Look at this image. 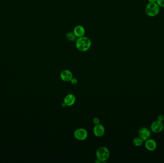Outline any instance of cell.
<instances>
[{
  "mask_svg": "<svg viewBox=\"0 0 164 163\" xmlns=\"http://www.w3.org/2000/svg\"><path fill=\"white\" fill-rule=\"evenodd\" d=\"M145 11L148 17H156L159 12L160 7L156 3H149L145 7Z\"/></svg>",
  "mask_w": 164,
  "mask_h": 163,
  "instance_id": "2",
  "label": "cell"
},
{
  "mask_svg": "<svg viewBox=\"0 0 164 163\" xmlns=\"http://www.w3.org/2000/svg\"><path fill=\"white\" fill-rule=\"evenodd\" d=\"M144 142L143 140L140 137H138L135 138L133 140V144L134 146H140L142 145Z\"/></svg>",
  "mask_w": 164,
  "mask_h": 163,
  "instance_id": "12",
  "label": "cell"
},
{
  "mask_svg": "<svg viewBox=\"0 0 164 163\" xmlns=\"http://www.w3.org/2000/svg\"><path fill=\"white\" fill-rule=\"evenodd\" d=\"M149 3H156L157 0H147Z\"/></svg>",
  "mask_w": 164,
  "mask_h": 163,
  "instance_id": "18",
  "label": "cell"
},
{
  "mask_svg": "<svg viewBox=\"0 0 164 163\" xmlns=\"http://www.w3.org/2000/svg\"><path fill=\"white\" fill-rule=\"evenodd\" d=\"M66 106H66L65 104V103L63 102V103L62 104V107H66Z\"/></svg>",
  "mask_w": 164,
  "mask_h": 163,
  "instance_id": "19",
  "label": "cell"
},
{
  "mask_svg": "<svg viewBox=\"0 0 164 163\" xmlns=\"http://www.w3.org/2000/svg\"><path fill=\"white\" fill-rule=\"evenodd\" d=\"M139 135L142 139L144 141H146V140L150 138L151 135L150 131L146 127H142L140 128L138 132Z\"/></svg>",
  "mask_w": 164,
  "mask_h": 163,
  "instance_id": "6",
  "label": "cell"
},
{
  "mask_svg": "<svg viewBox=\"0 0 164 163\" xmlns=\"http://www.w3.org/2000/svg\"><path fill=\"white\" fill-rule=\"evenodd\" d=\"M157 119L159 121H161V122H163L164 120V116L163 115H161L160 114L158 116V118H157Z\"/></svg>",
  "mask_w": 164,
  "mask_h": 163,
  "instance_id": "17",
  "label": "cell"
},
{
  "mask_svg": "<svg viewBox=\"0 0 164 163\" xmlns=\"http://www.w3.org/2000/svg\"><path fill=\"white\" fill-rule=\"evenodd\" d=\"M91 41L87 37H83L78 38L76 41V46L78 50L82 52L88 51L90 48Z\"/></svg>",
  "mask_w": 164,
  "mask_h": 163,
  "instance_id": "1",
  "label": "cell"
},
{
  "mask_svg": "<svg viewBox=\"0 0 164 163\" xmlns=\"http://www.w3.org/2000/svg\"><path fill=\"white\" fill-rule=\"evenodd\" d=\"M74 33L76 37H77L78 38L83 37L85 34V28L81 26H76L74 28Z\"/></svg>",
  "mask_w": 164,
  "mask_h": 163,
  "instance_id": "11",
  "label": "cell"
},
{
  "mask_svg": "<svg viewBox=\"0 0 164 163\" xmlns=\"http://www.w3.org/2000/svg\"><path fill=\"white\" fill-rule=\"evenodd\" d=\"M88 133L86 130L83 128H79L74 132V136L80 141H83L88 137Z\"/></svg>",
  "mask_w": 164,
  "mask_h": 163,
  "instance_id": "4",
  "label": "cell"
},
{
  "mask_svg": "<svg viewBox=\"0 0 164 163\" xmlns=\"http://www.w3.org/2000/svg\"><path fill=\"white\" fill-rule=\"evenodd\" d=\"M70 82H71L72 84L75 85L76 84L77 82H78V80L76 78L73 77V78L71 80V81H70Z\"/></svg>",
  "mask_w": 164,
  "mask_h": 163,
  "instance_id": "16",
  "label": "cell"
},
{
  "mask_svg": "<svg viewBox=\"0 0 164 163\" xmlns=\"http://www.w3.org/2000/svg\"><path fill=\"white\" fill-rule=\"evenodd\" d=\"M164 127V124L162 122L157 120L154 121L152 123L151 125V129L154 133H159L163 131Z\"/></svg>",
  "mask_w": 164,
  "mask_h": 163,
  "instance_id": "5",
  "label": "cell"
},
{
  "mask_svg": "<svg viewBox=\"0 0 164 163\" xmlns=\"http://www.w3.org/2000/svg\"><path fill=\"white\" fill-rule=\"evenodd\" d=\"M109 150L105 147H99L96 152L97 157L102 162H106L108 160L109 157Z\"/></svg>",
  "mask_w": 164,
  "mask_h": 163,
  "instance_id": "3",
  "label": "cell"
},
{
  "mask_svg": "<svg viewBox=\"0 0 164 163\" xmlns=\"http://www.w3.org/2000/svg\"><path fill=\"white\" fill-rule=\"evenodd\" d=\"M60 79L65 82H70L73 78V74L71 71L69 70H64L62 71L60 74Z\"/></svg>",
  "mask_w": 164,
  "mask_h": 163,
  "instance_id": "8",
  "label": "cell"
},
{
  "mask_svg": "<svg viewBox=\"0 0 164 163\" xmlns=\"http://www.w3.org/2000/svg\"><path fill=\"white\" fill-rule=\"evenodd\" d=\"M93 122L94 124L96 125V124H99L100 122V120L99 119V118L97 117H95L93 119Z\"/></svg>",
  "mask_w": 164,
  "mask_h": 163,
  "instance_id": "15",
  "label": "cell"
},
{
  "mask_svg": "<svg viewBox=\"0 0 164 163\" xmlns=\"http://www.w3.org/2000/svg\"><path fill=\"white\" fill-rule=\"evenodd\" d=\"M105 130L104 126L100 124L95 125L93 129V132L95 135L98 137L102 136L105 133Z\"/></svg>",
  "mask_w": 164,
  "mask_h": 163,
  "instance_id": "7",
  "label": "cell"
},
{
  "mask_svg": "<svg viewBox=\"0 0 164 163\" xmlns=\"http://www.w3.org/2000/svg\"><path fill=\"white\" fill-rule=\"evenodd\" d=\"M76 98L74 95L72 94H69L64 98V102L67 106H72L75 103Z\"/></svg>",
  "mask_w": 164,
  "mask_h": 163,
  "instance_id": "10",
  "label": "cell"
},
{
  "mask_svg": "<svg viewBox=\"0 0 164 163\" xmlns=\"http://www.w3.org/2000/svg\"><path fill=\"white\" fill-rule=\"evenodd\" d=\"M145 143V148L149 151H154L157 147V143L156 141L152 139H148Z\"/></svg>",
  "mask_w": 164,
  "mask_h": 163,
  "instance_id": "9",
  "label": "cell"
},
{
  "mask_svg": "<svg viewBox=\"0 0 164 163\" xmlns=\"http://www.w3.org/2000/svg\"><path fill=\"white\" fill-rule=\"evenodd\" d=\"M66 37L67 39L71 41H73L75 40L76 39V36L74 34V33H72V32H69L67 33L66 35Z\"/></svg>",
  "mask_w": 164,
  "mask_h": 163,
  "instance_id": "13",
  "label": "cell"
},
{
  "mask_svg": "<svg viewBox=\"0 0 164 163\" xmlns=\"http://www.w3.org/2000/svg\"><path fill=\"white\" fill-rule=\"evenodd\" d=\"M156 3L159 7H164V0H157Z\"/></svg>",
  "mask_w": 164,
  "mask_h": 163,
  "instance_id": "14",
  "label": "cell"
}]
</instances>
